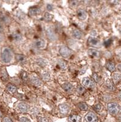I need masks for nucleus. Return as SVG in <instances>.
<instances>
[{
    "label": "nucleus",
    "instance_id": "6",
    "mask_svg": "<svg viewBox=\"0 0 121 122\" xmlns=\"http://www.w3.org/2000/svg\"><path fill=\"white\" fill-rule=\"evenodd\" d=\"M87 122H98V117L94 113L89 112L85 117Z\"/></svg>",
    "mask_w": 121,
    "mask_h": 122
},
{
    "label": "nucleus",
    "instance_id": "10",
    "mask_svg": "<svg viewBox=\"0 0 121 122\" xmlns=\"http://www.w3.org/2000/svg\"><path fill=\"white\" fill-rule=\"evenodd\" d=\"M77 17L80 20H85L87 18V13L85 10L80 9L77 10Z\"/></svg>",
    "mask_w": 121,
    "mask_h": 122
},
{
    "label": "nucleus",
    "instance_id": "25",
    "mask_svg": "<svg viewBox=\"0 0 121 122\" xmlns=\"http://www.w3.org/2000/svg\"><path fill=\"white\" fill-rule=\"evenodd\" d=\"M37 64H39L41 67H44L46 65H47V61L45 59L42 58H39L37 60Z\"/></svg>",
    "mask_w": 121,
    "mask_h": 122
},
{
    "label": "nucleus",
    "instance_id": "13",
    "mask_svg": "<svg viewBox=\"0 0 121 122\" xmlns=\"http://www.w3.org/2000/svg\"><path fill=\"white\" fill-rule=\"evenodd\" d=\"M30 82H32L34 85L35 86H39L41 85V81L40 78L37 76H32L30 77Z\"/></svg>",
    "mask_w": 121,
    "mask_h": 122
},
{
    "label": "nucleus",
    "instance_id": "41",
    "mask_svg": "<svg viewBox=\"0 0 121 122\" xmlns=\"http://www.w3.org/2000/svg\"><path fill=\"white\" fill-rule=\"evenodd\" d=\"M4 30V26H3V23L0 21V32H2Z\"/></svg>",
    "mask_w": 121,
    "mask_h": 122
},
{
    "label": "nucleus",
    "instance_id": "46",
    "mask_svg": "<svg viewBox=\"0 0 121 122\" xmlns=\"http://www.w3.org/2000/svg\"><path fill=\"white\" fill-rule=\"evenodd\" d=\"M119 97L121 99V92L119 93Z\"/></svg>",
    "mask_w": 121,
    "mask_h": 122
},
{
    "label": "nucleus",
    "instance_id": "45",
    "mask_svg": "<svg viewBox=\"0 0 121 122\" xmlns=\"http://www.w3.org/2000/svg\"><path fill=\"white\" fill-rule=\"evenodd\" d=\"M117 69H118V70L121 73V64H119L117 65Z\"/></svg>",
    "mask_w": 121,
    "mask_h": 122
},
{
    "label": "nucleus",
    "instance_id": "23",
    "mask_svg": "<svg viewBox=\"0 0 121 122\" xmlns=\"http://www.w3.org/2000/svg\"><path fill=\"white\" fill-rule=\"evenodd\" d=\"M112 78L113 79V82L114 84H117L121 80V75L120 74L114 73L112 75Z\"/></svg>",
    "mask_w": 121,
    "mask_h": 122
},
{
    "label": "nucleus",
    "instance_id": "2",
    "mask_svg": "<svg viewBox=\"0 0 121 122\" xmlns=\"http://www.w3.org/2000/svg\"><path fill=\"white\" fill-rule=\"evenodd\" d=\"M109 113L112 115H117L121 110V106L116 103H110L107 104Z\"/></svg>",
    "mask_w": 121,
    "mask_h": 122
},
{
    "label": "nucleus",
    "instance_id": "4",
    "mask_svg": "<svg viewBox=\"0 0 121 122\" xmlns=\"http://www.w3.org/2000/svg\"><path fill=\"white\" fill-rule=\"evenodd\" d=\"M82 84L83 85L84 87L87 88H93L96 86L94 81L88 77L83 78V79H82Z\"/></svg>",
    "mask_w": 121,
    "mask_h": 122
},
{
    "label": "nucleus",
    "instance_id": "12",
    "mask_svg": "<svg viewBox=\"0 0 121 122\" xmlns=\"http://www.w3.org/2000/svg\"><path fill=\"white\" fill-rule=\"evenodd\" d=\"M40 13H41V10L39 7H32V8H30L29 10V14L30 16H35V15H40Z\"/></svg>",
    "mask_w": 121,
    "mask_h": 122
},
{
    "label": "nucleus",
    "instance_id": "36",
    "mask_svg": "<svg viewBox=\"0 0 121 122\" xmlns=\"http://www.w3.org/2000/svg\"><path fill=\"white\" fill-rule=\"evenodd\" d=\"M69 3H70V6L72 7H76L78 5V1H70Z\"/></svg>",
    "mask_w": 121,
    "mask_h": 122
},
{
    "label": "nucleus",
    "instance_id": "32",
    "mask_svg": "<svg viewBox=\"0 0 121 122\" xmlns=\"http://www.w3.org/2000/svg\"><path fill=\"white\" fill-rule=\"evenodd\" d=\"M42 78L44 81H48L51 79V77H50V75L48 73H44L42 74Z\"/></svg>",
    "mask_w": 121,
    "mask_h": 122
},
{
    "label": "nucleus",
    "instance_id": "18",
    "mask_svg": "<svg viewBox=\"0 0 121 122\" xmlns=\"http://www.w3.org/2000/svg\"><path fill=\"white\" fill-rule=\"evenodd\" d=\"M73 37L74 38H76V39H80L83 37V33L80 30L76 29H74V30H73Z\"/></svg>",
    "mask_w": 121,
    "mask_h": 122
},
{
    "label": "nucleus",
    "instance_id": "3",
    "mask_svg": "<svg viewBox=\"0 0 121 122\" xmlns=\"http://www.w3.org/2000/svg\"><path fill=\"white\" fill-rule=\"evenodd\" d=\"M59 53L63 57L69 58L73 54V51L66 46H62L59 50Z\"/></svg>",
    "mask_w": 121,
    "mask_h": 122
},
{
    "label": "nucleus",
    "instance_id": "1",
    "mask_svg": "<svg viewBox=\"0 0 121 122\" xmlns=\"http://www.w3.org/2000/svg\"><path fill=\"white\" fill-rule=\"evenodd\" d=\"M14 53L10 48L6 47L3 48L1 54V61L4 64H9L13 59Z\"/></svg>",
    "mask_w": 121,
    "mask_h": 122
},
{
    "label": "nucleus",
    "instance_id": "11",
    "mask_svg": "<svg viewBox=\"0 0 121 122\" xmlns=\"http://www.w3.org/2000/svg\"><path fill=\"white\" fill-rule=\"evenodd\" d=\"M59 110L61 114H67L69 112V106L66 104H62L59 106Z\"/></svg>",
    "mask_w": 121,
    "mask_h": 122
},
{
    "label": "nucleus",
    "instance_id": "29",
    "mask_svg": "<svg viewBox=\"0 0 121 122\" xmlns=\"http://www.w3.org/2000/svg\"><path fill=\"white\" fill-rule=\"evenodd\" d=\"M106 87H107V89H108L109 90H114V84H113L110 80H108L106 82Z\"/></svg>",
    "mask_w": 121,
    "mask_h": 122
},
{
    "label": "nucleus",
    "instance_id": "5",
    "mask_svg": "<svg viewBox=\"0 0 121 122\" xmlns=\"http://www.w3.org/2000/svg\"><path fill=\"white\" fill-rule=\"evenodd\" d=\"M88 43L89 46L93 47H99L101 45L100 40L94 37H89V39H88Z\"/></svg>",
    "mask_w": 121,
    "mask_h": 122
},
{
    "label": "nucleus",
    "instance_id": "37",
    "mask_svg": "<svg viewBox=\"0 0 121 122\" xmlns=\"http://www.w3.org/2000/svg\"><path fill=\"white\" fill-rule=\"evenodd\" d=\"M38 120L39 122H50L49 120L45 117H39Z\"/></svg>",
    "mask_w": 121,
    "mask_h": 122
},
{
    "label": "nucleus",
    "instance_id": "22",
    "mask_svg": "<svg viewBox=\"0 0 121 122\" xmlns=\"http://www.w3.org/2000/svg\"><path fill=\"white\" fill-rule=\"evenodd\" d=\"M11 37L12 39V40H15L16 42H19L21 40H22L23 37L19 33H17V32H15V33H13L11 35Z\"/></svg>",
    "mask_w": 121,
    "mask_h": 122
},
{
    "label": "nucleus",
    "instance_id": "33",
    "mask_svg": "<svg viewBox=\"0 0 121 122\" xmlns=\"http://www.w3.org/2000/svg\"><path fill=\"white\" fill-rule=\"evenodd\" d=\"M85 88L83 86H80V85L78 86V87L77 88V92L78 93L82 94V93H83L85 92Z\"/></svg>",
    "mask_w": 121,
    "mask_h": 122
},
{
    "label": "nucleus",
    "instance_id": "26",
    "mask_svg": "<svg viewBox=\"0 0 121 122\" xmlns=\"http://www.w3.org/2000/svg\"><path fill=\"white\" fill-rule=\"evenodd\" d=\"M54 18V15H52L50 13L48 12H46L44 14V18L46 20V21H51Z\"/></svg>",
    "mask_w": 121,
    "mask_h": 122
},
{
    "label": "nucleus",
    "instance_id": "38",
    "mask_svg": "<svg viewBox=\"0 0 121 122\" xmlns=\"http://www.w3.org/2000/svg\"><path fill=\"white\" fill-rule=\"evenodd\" d=\"M3 122H14L11 118L9 117H5L3 120Z\"/></svg>",
    "mask_w": 121,
    "mask_h": 122
},
{
    "label": "nucleus",
    "instance_id": "9",
    "mask_svg": "<svg viewBox=\"0 0 121 122\" xmlns=\"http://www.w3.org/2000/svg\"><path fill=\"white\" fill-rule=\"evenodd\" d=\"M88 54L89 56V57H92V59H99L101 57V53L97 50H94V49H90L88 50Z\"/></svg>",
    "mask_w": 121,
    "mask_h": 122
},
{
    "label": "nucleus",
    "instance_id": "17",
    "mask_svg": "<svg viewBox=\"0 0 121 122\" xmlns=\"http://www.w3.org/2000/svg\"><path fill=\"white\" fill-rule=\"evenodd\" d=\"M35 46L39 49H43L45 47L46 43L44 40L42 39H39L35 42Z\"/></svg>",
    "mask_w": 121,
    "mask_h": 122
},
{
    "label": "nucleus",
    "instance_id": "35",
    "mask_svg": "<svg viewBox=\"0 0 121 122\" xmlns=\"http://www.w3.org/2000/svg\"><path fill=\"white\" fill-rule=\"evenodd\" d=\"M112 42H113V40L111 39H108L107 40H106L105 42H104V45L105 47H109L111 45Z\"/></svg>",
    "mask_w": 121,
    "mask_h": 122
},
{
    "label": "nucleus",
    "instance_id": "44",
    "mask_svg": "<svg viewBox=\"0 0 121 122\" xmlns=\"http://www.w3.org/2000/svg\"><path fill=\"white\" fill-rule=\"evenodd\" d=\"M117 119H118L119 122H121V113L117 115Z\"/></svg>",
    "mask_w": 121,
    "mask_h": 122
},
{
    "label": "nucleus",
    "instance_id": "28",
    "mask_svg": "<svg viewBox=\"0 0 121 122\" xmlns=\"http://www.w3.org/2000/svg\"><path fill=\"white\" fill-rule=\"evenodd\" d=\"M58 64L61 68L62 69H66L67 68V64L63 60L59 59L58 61Z\"/></svg>",
    "mask_w": 121,
    "mask_h": 122
},
{
    "label": "nucleus",
    "instance_id": "8",
    "mask_svg": "<svg viewBox=\"0 0 121 122\" xmlns=\"http://www.w3.org/2000/svg\"><path fill=\"white\" fill-rule=\"evenodd\" d=\"M17 109L20 112L25 113L29 111L30 109V106L29 104L25 103H19L17 105Z\"/></svg>",
    "mask_w": 121,
    "mask_h": 122
},
{
    "label": "nucleus",
    "instance_id": "16",
    "mask_svg": "<svg viewBox=\"0 0 121 122\" xmlns=\"http://www.w3.org/2000/svg\"><path fill=\"white\" fill-rule=\"evenodd\" d=\"M6 89L10 93H15L17 91V87L12 84H8L6 86Z\"/></svg>",
    "mask_w": 121,
    "mask_h": 122
},
{
    "label": "nucleus",
    "instance_id": "34",
    "mask_svg": "<svg viewBox=\"0 0 121 122\" xmlns=\"http://www.w3.org/2000/svg\"><path fill=\"white\" fill-rule=\"evenodd\" d=\"M92 78H93V79L94 80V81L96 82H99V80H100V78H99V76H98V75L96 73H94L92 75Z\"/></svg>",
    "mask_w": 121,
    "mask_h": 122
},
{
    "label": "nucleus",
    "instance_id": "24",
    "mask_svg": "<svg viewBox=\"0 0 121 122\" xmlns=\"http://www.w3.org/2000/svg\"><path fill=\"white\" fill-rule=\"evenodd\" d=\"M80 119V117L77 115H74V114L71 115L68 118L69 122H78Z\"/></svg>",
    "mask_w": 121,
    "mask_h": 122
},
{
    "label": "nucleus",
    "instance_id": "15",
    "mask_svg": "<svg viewBox=\"0 0 121 122\" xmlns=\"http://www.w3.org/2000/svg\"><path fill=\"white\" fill-rule=\"evenodd\" d=\"M0 21L5 25H9L11 22V20L7 15H1L0 16Z\"/></svg>",
    "mask_w": 121,
    "mask_h": 122
},
{
    "label": "nucleus",
    "instance_id": "7",
    "mask_svg": "<svg viewBox=\"0 0 121 122\" xmlns=\"http://www.w3.org/2000/svg\"><path fill=\"white\" fill-rule=\"evenodd\" d=\"M46 36L51 41H55L57 39L56 34L54 32L53 29L51 28H48L46 29Z\"/></svg>",
    "mask_w": 121,
    "mask_h": 122
},
{
    "label": "nucleus",
    "instance_id": "21",
    "mask_svg": "<svg viewBox=\"0 0 121 122\" xmlns=\"http://www.w3.org/2000/svg\"><path fill=\"white\" fill-rule=\"evenodd\" d=\"M15 59L17 60V62L19 63H24L26 61V57L22 54H16L15 55Z\"/></svg>",
    "mask_w": 121,
    "mask_h": 122
},
{
    "label": "nucleus",
    "instance_id": "30",
    "mask_svg": "<svg viewBox=\"0 0 121 122\" xmlns=\"http://www.w3.org/2000/svg\"><path fill=\"white\" fill-rule=\"evenodd\" d=\"M21 78H22L23 80H24V81H28V78H29V76H28V73L23 71L21 73Z\"/></svg>",
    "mask_w": 121,
    "mask_h": 122
},
{
    "label": "nucleus",
    "instance_id": "43",
    "mask_svg": "<svg viewBox=\"0 0 121 122\" xmlns=\"http://www.w3.org/2000/svg\"><path fill=\"white\" fill-rule=\"evenodd\" d=\"M87 67H86V68H85V67H84V68H83L82 70L80 71V75H83V74L85 73V71L87 70Z\"/></svg>",
    "mask_w": 121,
    "mask_h": 122
},
{
    "label": "nucleus",
    "instance_id": "39",
    "mask_svg": "<svg viewBox=\"0 0 121 122\" xmlns=\"http://www.w3.org/2000/svg\"><path fill=\"white\" fill-rule=\"evenodd\" d=\"M20 122H30V121L26 117H21L20 118Z\"/></svg>",
    "mask_w": 121,
    "mask_h": 122
},
{
    "label": "nucleus",
    "instance_id": "20",
    "mask_svg": "<svg viewBox=\"0 0 121 122\" xmlns=\"http://www.w3.org/2000/svg\"><path fill=\"white\" fill-rule=\"evenodd\" d=\"M1 79L4 81H7L9 79V75L7 74V70L5 68H3L1 71Z\"/></svg>",
    "mask_w": 121,
    "mask_h": 122
},
{
    "label": "nucleus",
    "instance_id": "31",
    "mask_svg": "<svg viewBox=\"0 0 121 122\" xmlns=\"http://www.w3.org/2000/svg\"><path fill=\"white\" fill-rule=\"evenodd\" d=\"M93 109L95 111H96L97 112H99L102 111V109H103V106L101 104H97L93 107Z\"/></svg>",
    "mask_w": 121,
    "mask_h": 122
},
{
    "label": "nucleus",
    "instance_id": "40",
    "mask_svg": "<svg viewBox=\"0 0 121 122\" xmlns=\"http://www.w3.org/2000/svg\"><path fill=\"white\" fill-rule=\"evenodd\" d=\"M46 9L48 10H53V6H52V4H47Z\"/></svg>",
    "mask_w": 121,
    "mask_h": 122
},
{
    "label": "nucleus",
    "instance_id": "42",
    "mask_svg": "<svg viewBox=\"0 0 121 122\" xmlns=\"http://www.w3.org/2000/svg\"><path fill=\"white\" fill-rule=\"evenodd\" d=\"M4 40V36H3V34L1 33V32H0V42H3Z\"/></svg>",
    "mask_w": 121,
    "mask_h": 122
},
{
    "label": "nucleus",
    "instance_id": "19",
    "mask_svg": "<svg viewBox=\"0 0 121 122\" xmlns=\"http://www.w3.org/2000/svg\"><path fill=\"white\" fill-rule=\"evenodd\" d=\"M106 68L108 71H111V72H113L115 71V65L114 64L111 62V61H108L106 64Z\"/></svg>",
    "mask_w": 121,
    "mask_h": 122
},
{
    "label": "nucleus",
    "instance_id": "14",
    "mask_svg": "<svg viewBox=\"0 0 121 122\" xmlns=\"http://www.w3.org/2000/svg\"><path fill=\"white\" fill-rule=\"evenodd\" d=\"M62 87L65 90V91H66V92H68V93L71 92L73 90V89H74V87H73V84H71V83H69V82H66V83L63 84L62 86Z\"/></svg>",
    "mask_w": 121,
    "mask_h": 122
},
{
    "label": "nucleus",
    "instance_id": "27",
    "mask_svg": "<svg viewBox=\"0 0 121 122\" xmlns=\"http://www.w3.org/2000/svg\"><path fill=\"white\" fill-rule=\"evenodd\" d=\"M78 108L82 111H86L88 109V106L86 103H80L78 104Z\"/></svg>",
    "mask_w": 121,
    "mask_h": 122
}]
</instances>
